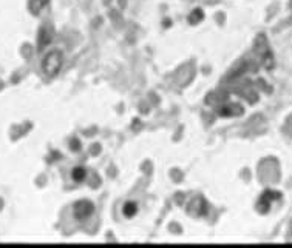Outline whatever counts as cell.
I'll use <instances>...</instances> for the list:
<instances>
[{"label": "cell", "instance_id": "7c38bea8", "mask_svg": "<svg viewBox=\"0 0 292 248\" xmlns=\"http://www.w3.org/2000/svg\"><path fill=\"white\" fill-rule=\"evenodd\" d=\"M71 149H76V151L79 149V140L78 139H73L71 140Z\"/></svg>", "mask_w": 292, "mask_h": 248}, {"label": "cell", "instance_id": "277c9868", "mask_svg": "<svg viewBox=\"0 0 292 248\" xmlns=\"http://www.w3.org/2000/svg\"><path fill=\"white\" fill-rule=\"evenodd\" d=\"M187 213L193 218H200L207 213V203L203 198H195L190 200V203L187 205Z\"/></svg>", "mask_w": 292, "mask_h": 248}, {"label": "cell", "instance_id": "8fae6325", "mask_svg": "<svg viewBox=\"0 0 292 248\" xmlns=\"http://www.w3.org/2000/svg\"><path fill=\"white\" fill-rule=\"evenodd\" d=\"M71 177L75 179V182H82L83 179L87 177V170L83 168V167H76V168H73V171H71Z\"/></svg>", "mask_w": 292, "mask_h": 248}, {"label": "cell", "instance_id": "6da1fadb", "mask_svg": "<svg viewBox=\"0 0 292 248\" xmlns=\"http://www.w3.org/2000/svg\"><path fill=\"white\" fill-rule=\"evenodd\" d=\"M62 62H64V56H62V52L59 50L50 51L44 57V62H42V70H44L47 75L53 77V75H56L60 71Z\"/></svg>", "mask_w": 292, "mask_h": 248}, {"label": "cell", "instance_id": "8992f818", "mask_svg": "<svg viewBox=\"0 0 292 248\" xmlns=\"http://www.w3.org/2000/svg\"><path fill=\"white\" fill-rule=\"evenodd\" d=\"M243 111H244V108L239 105V103H234V102H229V103L223 105L221 108H218V114L223 116V117L241 116Z\"/></svg>", "mask_w": 292, "mask_h": 248}, {"label": "cell", "instance_id": "30bf717a", "mask_svg": "<svg viewBox=\"0 0 292 248\" xmlns=\"http://www.w3.org/2000/svg\"><path fill=\"white\" fill-rule=\"evenodd\" d=\"M203 19H204L203 9H201V8H195V9L192 11V13L189 14V19H187V20H189L190 25H198Z\"/></svg>", "mask_w": 292, "mask_h": 248}, {"label": "cell", "instance_id": "7a4b0ae2", "mask_svg": "<svg viewBox=\"0 0 292 248\" xmlns=\"http://www.w3.org/2000/svg\"><path fill=\"white\" fill-rule=\"evenodd\" d=\"M255 48H257V52H258L263 67L266 70L274 68V56H272V51H270L269 43L265 36H258V39L255 42Z\"/></svg>", "mask_w": 292, "mask_h": 248}, {"label": "cell", "instance_id": "52a82bcc", "mask_svg": "<svg viewBox=\"0 0 292 248\" xmlns=\"http://www.w3.org/2000/svg\"><path fill=\"white\" fill-rule=\"evenodd\" d=\"M51 31L47 28V26H42L40 31H39V37H37V45H39V51L44 50L48 43L51 42Z\"/></svg>", "mask_w": 292, "mask_h": 248}, {"label": "cell", "instance_id": "9c48e42d", "mask_svg": "<svg viewBox=\"0 0 292 248\" xmlns=\"http://www.w3.org/2000/svg\"><path fill=\"white\" fill-rule=\"evenodd\" d=\"M122 213H124L125 218L132 219L133 216H136V213H138V203H136V202H133V200H130V202H127V203H124Z\"/></svg>", "mask_w": 292, "mask_h": 248}, {"label": "cell", "instance_id": "3957f363", "mask_svg": "<svg viewBox=\"0 0 292 248\" xmlns=\"http://www.w3.org/2000/svg\"><path fill=\"white\" fill-rule=\"evenodd\" d=\"M95 211V205H93L90 200H79L75 203L73 207V213H75V218L78 221H85Z\"/></svg>", "mask_w": 292, "mask_h": 248}, {"label": "cell", "instance_id": "5b68a950", "mask_svg": "<svg viewBox=\"0 0 292 248\" xmlns=\"http://www.w3.org/2000/svg\"><path fill=\"white\" fill-rule=\"evenodd\" d=\"M280 196H281L280 193H277V191H272V190H267V191H265V193L262 194V198H260L258 203H257V208H258V211L266 213V211L270 208V205H272V202H274L275 199H278Z\"/></svg>", "mask_w": 292, "mask_h": 248}, {"label": "cell", "instance_id": "ba28073f", "mask_svg": "<svg viewBox=\"0 0 292 248\" xmlns=\"http://www.w3.org/2000/svg\"><path fill=\"white\" fill-rule=\"evenodd\" d=\"M50 3V0H29V3H28V8L29 11L33 13L34 16H37L42 9H44L47 5Z\"/></svg>", "mask_w": 292, "mask_h": 248}]
</instances>
